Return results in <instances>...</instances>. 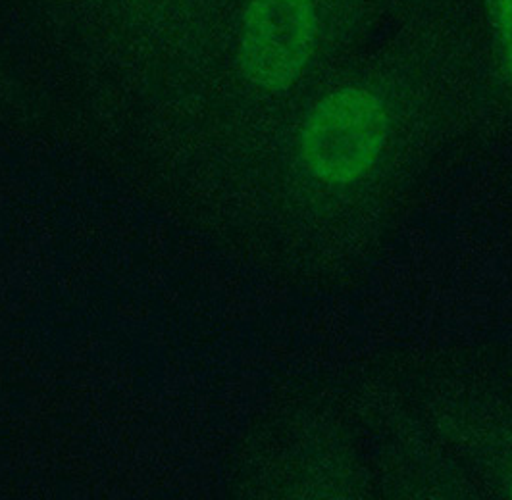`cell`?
Masks as SVG:
<instances>
[{
  "mask_svg": "<svg viewBox=\"0 0 512 500\" xmlns=\"http://www.w3.org/2000/svg\"><path fill=\"white\" fill-rule=\"evenodd\" d=\"M389 139V112L374 91L347 85L318 100L299 137L308 174L328 185H351L370 174Z\"/></svg>",
  "mask_w": 512,
  "mask_h": 500,
  "instance_id": "cell-1",
  "label": "cell"
},
{
  "mask_svg": "<svg viewBox=\"0 0 512 500\" xmlns=\"http://www.w3.org/2000/svg\"><path fill=\"white\" fill-rule=\"evenodd\" d=\"M316 37L314 0H249L239 33L241 72L262 91H287L305 72Z\"/></svg>",
  "mask_w": 512,
  "mask_h": 500,
  "instance_id": "cell-2",
  "label": "cell"
},
{
  "mask_svg": "<svg viewBox=\"0 0 512 500\" xmlns=\"http://www.w3.org/2000/svg\"><path fill=\"white\" fill-rule=\"evenodd\" d=\"M493 20L499 37V45L505 56L507 70L512 75V0H495Z\"/></svg>",
  "mask_w": 512,
  "mask_h": 500,
  "instance_id": "cell-3",
  "label": "cell"
},
{
  "mask_svg": "<svg viewBox=\"0 0 512 500\" xmlns=\"http://www.w3.org/2000/svg\"><path fill=\"white\" fill-rule=\"evenodd\" d=\"M509 495L512 497V475H511V481H509Z\"/></svg>",
  "mask_w": 512,
  "mask_h": 500,
  "instance_id": "cell-4",
  "label": "cell"
}]
</instances>
